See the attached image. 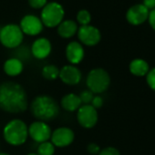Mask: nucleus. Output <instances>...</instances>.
I'll use <instances>...</instances> for the list:
<instances>
[{"instance_id": "21", "label": "nucleus", "mask_w": 155, "mask_h": 155, "mask_svg": "<svg viewBox=\"0 0 155 155\" xmlns=\"http://www.w3.org/2000/svg\"><path fill=\"white\" fill-rule=\"evenodd\" d=\"M56 147L50 140L39 143L37 149L38 155H54Z\"/></svg>"}, {"instance_id": "1", "label": "nucleus", "mask_w": 155, "mask_h": 155, "mask_svg": "<svg viewBox=\"0 0 155 155\" xmlns=\"http://www.w3.org/2000/svg\"><path fill=\"white\" fill-rule=\"evenodd\" d=\"M28 108V98L22 85L14 81L0 84V109L8 113L18 114Z\"/></svg>"}, {"instance_id": "13", "label": "nucleus", "mask_w": 155, "mask_h": 155, "mask_svg": "<svg viewBox=\"0 0 155 155\" xmlns=\"http://www.w3.org/2000/svg\"><path fill=\"white\" fill-rule=\"evenodd\" d=\"M85 56L84 48L81 43L78 41H71L66 47V58L71 65L80 64Z\"/></svg>"}, {"instance_id": "25", "label": "nucleus", "mask_w": 155, "mask_h": 155, "mask_svg": "<svg viewBox=\"0 0 155 155\" xmlns=\"http://www.w3.org/2000/svg\"><path fill=\"white\" fill-rule=\"evenodd\" d=\"M99 155H120V151L118 149H116L115 147H106L104 149H101Z\"/></svg>"}, {"instance_id": "32", "label": "nucleus", "mask_w": 155, "mask_h": 155, "mask_svg": "<svg viewBox=\"0 0 155 155\" xmlns=\"http://www.w3.org/2000/svg\"><path fill=\"white\" fill-rule=\"evenodd\" d=\"M27 155H38V154H37V152H30V153H28Z\"/></svg>"}, {"instance_id": "11", "label": "nucleus", "mask_w": 155, "mask_h": 155, "mask_svg": "<svg viewBox=\"0 0 155 155\" xmlns=\"http://www.w3.org/2000/svg\"><path fill=\"white\" fill-rule=\"evenodd\" d=\"M59 79L60 81L68 86L78 85L82 78V73L81 69L75 65H65L59 69Z\"/></svg>"}, {"instance_id": "9", "label": "nucleus", "mask_w": 155, "mask_h": 155, "mask_svg": "<svg viewBox=\"0 0 155 155\" xmlns=\"http://www.w3.org/2000/svg\"><path fill=\"white\" fill-rule=\"evenodd\" d=\"M78 38H79L80 41L86 45V46H95L97 45L101 38V35L100 30L91 25H86L81 26L78 28Z\"/></svg>"}, {"instance_id": "24", "label": "nucleus", "mask_w": 155, "mask_h": 155, "mask_svg": "<svg viewBox=\"0 0 155 155\" xmlns=\"http://www.w3.org/2000/svg\"><path fill=\"white\" fill-rule=\"evenodd\" d=\"M146 81L149 87L155 91V68L149 70L148 74L146 75Z\"/></svg>"}, {"instance_id": "14", "label": "nucleus", "mask_w": 155, "mask_h": 155, "mask_svg": "<svg viewBox=\"0 0 155 155\" xmlns=\"http://www.w3.org/2000/svg\"><path fill=\"white\" fill-rule=\"evenodd\" d=\"M149 10L141 4L132 6L126 14V18L131 25H140L148 19Z\"/></svg>"}, {"instance_id": "8", "label": "nucleus", "mask_w": 155, "mask_h": 155, "mask_svg": "<svg viewBox=\"0 0 155 155\" xmlns=\"http://www.w3.org/2000/svg\"><path fill=\"white\" fill-rule=\"evenodd\" d=\"M52 130L47 122L36 120L28 126V136L36 142L42 143L50 140Z\"/></svg>"}, {"instance_id": "20", "label": "nucleus", "mask_w": 155, "mask_h": 155, "mask_svg": "<svg viewBox=\"0 0 155 155\" xmlns=\"http://www.w3.org/2000/svg\"><path fill=\"white\" fill-rule=\"evenodd\" d=\"M41 74L45 80L53 81H56L59 77V68L56 65H52V64L46 65L45 67H43L41 70Z\"/></svg>"}, {"instance_id": "6", "label": "nucleus", "mask_w": 155, "mask_h": 155, "mask_svg": "<svg viewBox=\"0 0 155 155\" xmlns=\"http://www.w3.org/2000/svg\"><path fill=\"white\" fill-rule=\"evenodd\" d=\"M65 15L63 7L58 2L47 3L41 12V21L43 25L48 28H54L58 26Z\"/></svg>"}, {"instance_id": "26", "label": "nucleus", "mask_w": 155, "mask_h": 155, "mask_svg": "<svg viewBox=\"0 0 155 155\" xmlns=\"http://www.w3.org/2000/svg\"><path fill=\"white\" fill-rule=\"evenodd\" d=\"M101 150V149L100 145H98L97 143H94V142H91V143L88 144V146H87V151L91 155H99Z\"/></svg>"}, {"instance_id": "30", "label": "nucleus", "mask_w": 155, "mask_h": 155, "mask_svg": "<svg viewBox=\"0 0 155 155\" xmlns=\"http://www.w3.org/2000/svg\"><path fill=\"white\" fill-rule=\"evenodd\" d=\"M148 10L149 9H154L155 8V0H144L142 4Z\"/></svg>"}, {"instance_id": "29", "label": "nucleus", "mask_w": 155, "mask_h": 155, "mask_svg": "<svg viewBox=\"0 0 155 155\" xmlns=\"http://www.w3.org/2000/svg\"><path fill=\"white\" fill-rule=\"evenodd\" d=\"M150 27L155 30V8L152 9L150 13H149V17H148Z\"/></svg>"}, {"instance_id": "28", "label": "nucleus", "mask_w": 155, "mask_h": 155, "mask_svg": "<svg viewBox=\"0 0 155 155\" xmlns=\"http://www.w3.org/2000/svg\"><path fill=\"white\" fill-rule=\"evenodd\" d=\"M103 103H104L103 99H102L101 96H94V98H93V100H92L91 105L93 108H95V109L97 110V109L101 108V107L103 106Z\"/></svg>"}, {"instance_id": "27", "label": "nucleus", "mask_w": 155, "mask_h": 155, "mask_svg": "<svg viewBox=\"0 0 155 155\" xmlns=\"http://www.w3.org/2000/svg\"><path fill=\"white\" fill-rule=\"evenodd\" d=\"M30 7L34 8H41L47 5V0H28Z\"/></svg>"}, {"instance_id": "7", "label": "nucleus", "mask_w": 155, "mask_h": 155, "mask_svg": "<svg viewBox=\"0 0 155 155\" xmlns=\"http://www.w3.org/2000/svg\"><path fill=\"white\" fill-rule=\"evenodd\" d=\"M77 120L81 127L85 129H91L96 126L99 120V114L97 110L91 104L81 105L77 110Z\"/></svg>"}, {"instance_id": "31", "label": "nucleus", "mask_w": 155, "mask_h": 155, "mask_svg": "<svg viewBox=\"0 0 155 155\" xmlns=\"http://www.w3.org/2000/svg\"><path fill=\"white\" fill-rule=\"evenodd\" d=\"M0 155H10V154L8 152H0Z\"/></svg>"}, {"instance_id": "5", "label": "nucleus", "mask_w": 155, "mask_h": 155, "mask_svg": "<svg viewBox=\"0 0 155 155\" xmlns=\"http://www.w3.org/2000/svg\"><path fill=\"white\" fill-rule=\"evenodd\" d=\"M24 38V34L18 25L8 24L1 28L0 42L8 48H18Z\"/></svg>"}, {"instance_id": "12", "label": "nucleus", "mask_w": 155, "mask_h": 155, "mask_svg": "<svg viewBox=\"0 0 155 155\" xmlns=\"http://www.w3.org/2000/svg\"><path fill=\"white\" fill-rule=\"evenodd\" d=\"M19 27L23 34L36 36L42 31L43 23L41 19L35 15H26L22 18Z\"/></svg>"}, {"instance_id": "22", "label": "nucleus", "mask_w": 155, "mask_h": 155, "mask_svg": "<svg viewBox=\"0 0 155 155\" xmlns=\"http://www.w3.org/2000/svg\"><path fill=\"white\" fill-rule=\"evenodd\" d=\"M77 20L81 26L90 25V22L91 20V13L86 9H81L77 14Z\"/></svg>"}, {"instance_id": "19", "label": "nucleus", "mask_w": 155, "mask_h": 155, "mask_svg": "<svg viewBox=\"0 0 155 155\" xmlns=\"http://www.w3.org/2000/svg\"><path fill=\"white\" fill-rule=\"evenodd\" d=\"M130 71L136 77H144L150 70L149 64L141 58H135L130 63Z\"/></svg>"}, {"instance_id": "23", "label": "nucleus", "mask_w": 155, "mask_h": 155, "mask_svg": "<svg viewBox=\"0 0 155 155\" xmlns=\"http://www.w3.org/2000/svg\"><path fill=\"white\" fill-rule=\"evenodd\" d=\"M94 96H95L94 93L91 92L89 89L82 91L80 93V95H79V97H80V99H81V101L82 105L91 104V101H92V100H93V98H94Z\"/></svg>"}, {"instance_id": "18", "label": "nucleus", "mask_w": 155, "mask_h": 155, "mask_svg": "<svg viewBox=\"0 0 155 155\" xmlns=\"http://www.w3.org/2000/svg\"><path fill=\"white\" fill-rule=\"evenodd\" d=\"M78 25L74 20L67 19L58 26V33L63 38H69L78 32Z\"/></svg>"}, {"instance_id": "33", "label": "nucleus", "mask_w": 155, "mask_h": 155, "mask_svg": "<svg viewBox=\"0 0 155 155\" xmlns=\"http://www.w3.org/2000/svg\"><path fill=\"white\" fill-rule=\"evenodd\" d=\"M0 31H1V28H0Z\"/></svg>"}, {"instance_id": "15", "label": "nucleus", "mask_w": 155, "mask_h": 155, "mask_svg": "<svg viewBox=\"0 0 155 155\" xmlns=\"http://www.w3.org/2000/svg\"><path fill=\"white\" fill-rule=\"evenodd\" d=\"M51 49L50 41L46 38H39L33 42L30 51L32 56L37 59H44L49 56Z\"/></svg>"}, {"instance_id": "4", "label": "nucleus", "mask_w": 155, "mask_h": 155, "mask_svg": "<svg viewBox=\"0 0 155 155\" xmlns=\"http://www.w3.org/2000/svg\"><path fill=\"white\" fill-rule=\"evenodd\" d=\"M86 84L91 92L94 94H101L109 89L110 85V77L105 69L96 68L89 72Z\"/></svg>"}, {"instance_id": "17", "label": "nucleus", "mask_w": 155, "mask_h": 155, "mask_svg": "<svg viewBox=\"0 0 155 155\" xmlns=\"http://www.w3.org/2000/svg\"><path fill=\"white\" fill-rule=\"evenodd\" d=\"M3 68H4L5 73L8 76L17 77L22 73V71L24 69V64L21 60L13 57L5 61Z\"/></svg>"}, {"instance_id": "3", "label": "nucleus", "mask_w": 155, "mask_h": 155, "mask_svg": "<svg viewBox=\"0 0 155 155\" xmlns=\"http://www.w3.org/2000/svg\"><path fill=\"white\" fill-rule=\"evenodd\" d=\"M4 140L12 146L24 144L28 138V126L25 121L15 119L8 121L3 130Z\"/></svg>"}, {"instance_id": "16", "label": "nucleus", "mask_w": 155, "mask_h": 155, "mask_svg": "<svg viewBox=\"0 0 155 155\" xmlns=\"http://www.w3.org/2000/svg\"><path fill=\"white\" fill-rule=\"evenodd\" d=\"M82 105L81 99L79 95L75 93H68L64 95L60 101V106L61 108L68 112H74L77 111Z\"/></svg>"}, {"instance_id": "10", "label": "nucleus", "mask_w": 155, "mask_h": 155, "mask_svg": "<svg viewBox=\"0 0 155 155\" xmlns=\"http://www.w3.org/2000/svg\"><path fill=\"white\" fill-rule=\"evenodd\" d=\"M75 140L74 131L68 127H59L52 131L50 141L55 147L65 148L69 146Z\"/></svg>"}, {"instance_id": "2", "label": "nucleus", "mask_w": 155, "mask_h": 155, "mask_svg": "<svg viewBox=\"0 0 155 155\" xmlns=\"http://www.w3.org/2000/svg\"><path fill=\"white\" fill-rule=\"evenodd\" d=\"M30 112L37 120L47 122L55 120L58 116L59 105L49 95H38L30 103Z\"/></svg>"}]
</instances>
